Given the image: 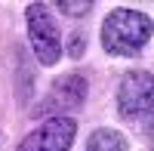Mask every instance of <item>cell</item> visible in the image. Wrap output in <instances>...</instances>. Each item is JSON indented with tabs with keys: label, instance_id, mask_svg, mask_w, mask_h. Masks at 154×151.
Here are the masks:
<instances>
[{
	"label": "cell",
	"instance_id": "obj_1",
	"mask_svg": "<svg viewBox=\"0 0 154 151\" xmlns=\"http://www.w3.org/2000/svg\"><path fill=\"white\" fill-rule=\"evenodd\" d=\"M154 22L139 9H111L105 22H102V43L114 56H136L142 53V46L151 40Z\"/></svg>",
	"mask_w": 154,
	"mask_h": 151
},
{
	"label": "cell",
	"instance_id": "obj_2",
	"mask_svg": "<svg viewBox=\"0 0 154 151\" xmlns=\"http://www.w3.org/2000/svg\"><path fill=\"white\" fill-rule=\"evenodd\" d=\"M25 19H28V37H31V46L37 53V62L40 65H56L62 56V34H59L53 12L43 3H31L25 9Z\"/></svg>",
	"mask_w": 154,
	"mask_h": 151
},
{
	"label": "cell",
	"instance_id": "obj_3",
	"mask_svg": "<svg viewBox=\"0 0 154 151\" xmlns=\"http://www.w3.org/2000/svg\"><path fill=\"white\" fill-rule=\"evenodd\" d=\"M74 136H77V123L65 114H56L25 136L16 151H68L74 145Z\"/></svg>",
	"mask_w": 154,
	"mask_h": 151
},
{
	"label": "cell",
	"instance_id": "obj_4",
	"mask_svg": "<svg viewBox=\"0 0 154 151\" xmlns=\"http://www.w3.org/2000/svg\"><path fill=\"white\" fill-rule=\"evenodd\" d=\"M117 108L123 117H139L154 111V74L126 71L117 86Z\"/></svg>",
	"mask_w": 154,
	"mask_h": 151
},
{
	"label": "cell",
	"instance_id": "obj_5",
	"mask_svg": "<svg viewBox=\"0 0 154 151\" xmlns=\"http://www.w3.org/2000/svg\"><path fill=\"white\" fill-rule=\"evenodd\" d=\"M86 99V77L83 74H65L53 83L49 96L40 102L37 114H53V111H74Z\"/></svg>",
	"mask_w": 154,
	"mask_h": 151
},
{
	"label": "cell",
	"instance_id": "obj_6",
	"mask_svg": "<svg viewBox=\"0 0 154 151\" xmlns=\"http://www.w3.org/2000/svg\"><path fill=\"white\" fill-rule=\"evenodd\" d=\"M83 151H126V136L117 130H96Z\"/></svg>",
	"mask_w": 154,
	"mask_h": 151
},
{
	"label": "cell",
	"instance_id": "obj_7",
	"mask_svg": "<svg viewBox=\"0 0 154 151\" xmlns=\"http://www.w3.org/2000/svg\"><path fill=\"white\" fill-rule=\"evenodd\" d=\"M56 9L68 12V16H86V12L93 9V3H89V0H80V3H71V0H59V3H56Z\"/></svg>",
	"mask_w": 154,
	"mask_h": 151
},
{
	"label": "cell",
	"instance_id": "obj_8",
	"mask_svg": "<svg viewBox=\"0 0 154 151\" xmlns=\"http://www.w3.org/2000/svg\"><path fill=\"white\" fill-rule=\"evenodd\" d=\"M68 53H71L74 59L83 53V34H80V31H77V34H71V46H68Z\"/></svg>",
	"mask_w": 154,
	"mask_h": 151
},
{
	"label": "cell",
	"instance_id": "obj_9",
	"mask_svg": "<svg viewBox=\"0 0 154 151\" xmlns=\"http://www.w3.org/2000/svg\"><path fill=\"white\" fill-rule=\"evenodd\" d=\"M145 133L154 139V111H151V114H148V120H145Z\"/></svg>",
	"mask_w": 154,
	"mask_h": 151
}]
</instances>
